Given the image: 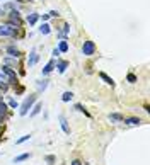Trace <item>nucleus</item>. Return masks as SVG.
I'll list each match as a JSON object with an SVG mask.
<instances>
[{
  "label": "nucleus",
  "mask_w": 150,
  "mask_h": 165,
  "mask_svg": "<svg viewBox=\"0 0 150 165\" xmlns=\"http://www.w3.org/2000/svg\"><path fill=\"white\" fill-rule=\"evenodd\" d=\"M38 60H39V55L36 53V49H33V51H31V55H29V58H27V65H29V66H34L38 63Z\"/></svg>",
  "instance_id": "6"
},
{
  "label": "nucleus",
  "mask_w": 150,
  "mask_h": 165,
  "mask_svg": "<svg viewBox=\"0 0 150 165\" xmlns=\"http://www.w3.org/2000/svg\"><path fill=\"white\" fill-rule=\"evenodd\" d=\"M19 34V31L15 29L14 26H9V24H5V26H0V36H5V37H15Z\"/></svg>",
  "instance_id": "2"
},
{
  "label": "nucleus",
  "mask_w": 150,
  "mask_h": 165,
  "mask_svg": "<svg viewBox=\"0 0 150 165\" xmlns=\"http://www.w3.org/2000/svg\"><path fill=\"white\" fill-rule=\"evenodd\" d=\"M123 121L126 123V124H132V126H136L142 123V119L140 117H123Z\"/></svg>",
  "instance_id": "8"
},
{
  "label": "nucleus",
  "mask_w": 150,
  "mask_h": 165,
  "mask_svg": "<svg viewBox=\"0 0 150 165\" xmlns=\"http://www.w3.org/2000/svg\"><path fill=\"white\" fill-rule=\"evenodd\" d=\"M109 119H111V121H114V123H120V121H123V116L118 114V112H113V114H109Z\"/></svg>",
  "instance_id": "19"
},
{
  "label": "nucleus",
  "mask_w": 150,
  "mask_h": 165,
  "mask_svg": "<svg viewBox=\"0 0 150 165\" xmlns=\"http://www.w3.org/2000/svg\"><path fill=\"white\" fill-rule=\"evenodd\" d=\"M2 73L7 75V82L9 84H17V77H15V72L10 66H2Z\"/></svg>",
  "instance_id": "4"
},
{
  "label": "nucleus",
  "mask_w": 150,
  "mask_h": 165,
  "mask_svg": "<svg viewBox=\"0 0 150 165\" xmlns=\"http://www.w3.org/2000/svg\"><path fill=\"white\" fill-rule=\"evenodd\" d=\"M7 53H9V56H12V58H19V56H21V51H19L15 46H9Z\"/></svg>",
  "instance_id": "10"
},
{
  "label": "nucleus",
  "mask_w": 150,
  "mask_h": 165,
  "mask_svg": "<svg viewBox=\"0 0 150 165\" xmlns=\"http://www.w3.org/2000/svg\"><path fill=\"white\" fill-rule=\"evenodd\" d=\"M58 119H60V126H62L63 133H65V135H70V126H68V121H67V117H65V116H60Z\"/></svg>",
  "instance_id": "5"
},
{
  "label": "nucleus",
  "mask_w": 150,
  "mask_h": 165,
  "mask_svg": "<svg viewBox=\"0 0 150 165\" xmlns=\"http://www.w3.org/2000/svg\"><path fill=\"white\" fill-rule=\"evenodd\" d=\"M0 92H2V90H0Z\"/></svg>",
  "instance_id": "33"
},
{
  "label": "nucleus",
  "mask_w": 150,
  "mask_h": 165,
  "mask_svg": "<svg viewBox=\"0 0 150 165\" xmlns=\"http://www.w3.org/2000/svg\"><path fill=\"white\" fill-rule=\"evenodd\" d=\"M41 109H43V104H41V102H36V104H34V107H33V111H31V114H29V116H31V117L38 116V114L41 112Z\"/></svg>",
  "instance_id": "11"
},
{
  "label": "nucleus",
  "mask_w": 150,
  "mask_h": 165,
  "mask_svg": "<svg viewBox=\"0 0 150 165\" xmlns=\"http://www.w3.org/2000/svg\"><path fill=\"white\" fill-rule=\"evenodd\" d=\"M94 53H95L94 41H84V44H82V55L84 56H92Z\"/></svg>",
  "instance_id": "3"
},
{
  "label": "nucleus",
  "mask_w": 150,
  "mask_h": 165,
  "mask_svg": "<svg viewBox=\"0 0 150 165\" xmlns=\"http://www.w3.org/2000/svg\"><path fill=\"white\" fill-rule=\"evenodd\" d=\"M68 33H70V26H68V24H65V26H63V37H65Z\"/></svg>",
  "instance_id": "26"
},
{
  "label": "nucleus",
  "mask_w": 150,
  "mask_h": 165,
  "mask_svg": "<svg viewBox=\"0 0 150 165\" xmlns=\"http://www.w3.org/2000/svg\"><path fill=\"white\" fill-rule=\"evenodd\" d=\"M48 15H50V17H58V10H51V12H50V14H48Z\"/></svg>",
  "instance_id": "27"
},
{
  "label": "nucleus",
  "mask_w": 150,
  "mask_h": 165,
  "mask_svg": "<svg viewBox=\"0 0 150 165\" xmlns=\"http://www.w3.org/2000/svg\"><path fill=\"white\" fill-rule=\"evenodd\" d=\"M0 112L4 114V116H5V112H7V106H5V104L2 102V100H0Z\"/></svg>",
  "instance_id": "25"
},
{
  "label": "nucleus",
  "mask_w": 150,
  "mask_h": 165,
  "mask_svg": "<svg viewBox=\"0 0 150 165\" xmlns=\"http://www.w3.org/2000/svg\"><path fill=\"white\" fill-rule=\"evenodd\" d=\"M70 165H82V162H80V160H73Z\"/></svg>",
  "instance_id": "29"
},
{
  "label": "nucleus",
  "mask_w": 150,
  "mask_h": 165,
  "mask_svg": "<svg viewBox=\"0 0 150 165\" xmlns=\"http://www.w3.org/2000/svg\"><path fill=\"white\" fill-rule=\"evenodd\" d=\"M99 77L103 78V80L106 82L107 85H111V87H114V80H113V78H111V77H107V75L104 73V72H101V73H99Z\"/></svg>",
  "instance_id": "15"
},
{
  "label": "nucleus",
  "mask_w": 150,
  "mask_h": 165,
  "mask_svg": "<svg viewBox=\"0 0 150 165\" xmlns=\"http://www.w3.org/2000/svg\"><path fill=\"white\" fill-rule=\"evenodd\" d=\"M9 106H10L12 109H17L19 104H17V100H15V99H9Z\"/></svg>",
  "instance_id": "23"
},
{
  "label": "nucleus",
  "mask_w": 150,
  "mask_h": 165,
  "mask_svg": "<svg viewBox=\"0 0 150 165\" xmlns=\"http://www.w3.org/2000/svg\"><path fill=\"white\" fill-rule=\"evenodd\" d=\"M72 99H73V94H72L70 90L63 92V96H62V100H63V102H70Z\"/></svg>",
  "instance_id": "17"
},
{
  "label": "nucleus",
  "mask_w": 150,
  "mask_h": 165,
  "mask_svg": "<svg viewBox=\"0 0 150 165\" xmlns=\"http://www.w3.org/2000/svg\"><path fill=\"white\" fill-rule=\"evenodd\" d=\"M51 55H53V56H60V49H58V48H55V49L51 51Z\"/></svg>",
  "instance_id": "28"
},
{
  "label": "nucleus",
  "mask_w": 150,
  "mask_h": 165,
  "mask_svg": "<svg viewBox=\"0 0 150 165\" xmlns=\"http://www.w3.org/2000/svg\"><path fill=\"white\" fill-rule=\"evenodd\" d=\"M46 87H48V80H38L36 82L38 92H44V90H46Z\"/></svg>",
  "instance_id": "12"
},
{
  "label": "nucleus",
  "mask_w": 150,
  "mask_h": 165,
  "mask_svg": "<svg viewBox=\"0 0 150 165\" xmlns=\"http://www.w3.org/2000/svg\"><path fill=\"white\" fill-rule=\"evenodd\" d=\"M29 158H31V153H22V155L14 158V163H21V162H26V160H29Z\"/></svg>",
  "instance_id": "14"
},
{
  "label": "nucleus",
  "mask_w": 150,
  "mask_h": 165,
  "mask_svg": "<svg viewBox=\"0 0 150 165\" xmlns=\"http://www.w3.org/2000/svg\"><path fill=\"white\" fill-rule=\"evenodd\" d=\"M56 68H58V72H60V73H65V72H67V68H68V61H63V60H62V61H56Z\"/></svg>",
  "instance_id": "9"
},
{
  "label": "nucleus",
  "mask_w": 150,
  "mask_h": 165,
  "mask_svg": "<svg viewBox=\"0 0 150 165\" xmlns=\"http://www.w3.org/2000/svg\"><path fill=\"white\" fill-rule=\"evenodd\" d=\"M39 33H41V34H44V36H48V34L51 33V27H50V24H46V22H44L43 26L39 27Z\"/></svg>",
  "instance_id": "16"
},
{
  "label": "nucleus",
  "mask_w": 150,
  "mask_h": 165,
  "mask_svg": "<svg viewBox=\"0 0 150 165\" xmlns=\"http://www.w3.org/2000/svg\"><path fill=\"white\" fill-rule=\"evenodd\" d=\"M44 162H46L48 165H55L56 158H55V155H46V157H44Z\"/></svg>",
  "instance_id": "20"
},
{
  "label": "nucleus",
  "mask_w": 150,
  "mask_h": 165,
  "mask_svg": "<svg viewBox=\"0 0 150 165\" xmlns=\"http://www.w3.org/2000/svg\"><path fill=\"white\" fill-rule=\"evenodd\" d=\"M4 12H5V10H4V7L0 5V15H4Z\"/></svg>",
  "instance_id": "30"
},
{
  "label": "nucleus",
  "mask_w": 150,
  "mask_h": 165,
  "mask_svg": "<svg viewBox=\"0 0 150 165\" xmlns=\"http://www.w3.org/2000/svg\"><path fill=\"white\" fill-rule=\"evenodd\" d=\"M75 109H77V111H80V112H84L85 116H91V114H89L87 111L84 109V106H82V104H75Z\"/></svg>",
  "instance_id": "22"
},
{
  "label": "nucleus",
  "mask_w": 150,
  "mask_h": 165,
  "mask_svg": "<svg viewBox=\"0 0 150 165\" xmlns=\"http://www.w3.org/2000/svg\"><path fill=\"white\" fill-rule=\"evenodd\" d=\"M58 49H60V53H67L68 51V43H67V41H60Z\"/></svg>",
  "instance_id": "18"
},
{
  "label": "nucleus",
  "mask_w": 150,
  "mask_h": 165,
  "mask_svg": "<svg viewBox=\"0 0 150 165\" xmlns=\"http://www.w3.org/2000/svg\"><path fill=\"white\" fill-rule=\"evenodd\" d=\"M27 139H31V135H24L19 139H15V145H21V143H24V141H27Z\"/></svg>",
  "instance_id": "21"
},
{
  "label": "nucleus",
  "mask_w": 150,
  "mask_h": 165,
  "mask_svg": "<svg viewBox=\"0 0 150 165\" xmlns=\"http://www.w3.org/2000/svg\"><path fill=\"white\" fill-rule=\"evenodd\" d=\"M55 65H56V61H55V60H51V61H48V63H46V66L43 68V75H50V73H51L53 70H55Z\"/></svg>",
  "instance_id": "7"
},
{
  "label": "nucleus",
  "mask_w": 150,
  "mask_h": 165,
  "mask_svg": "<svg viewBox=\"0 0 150 165\" xmlns=\"http://www.w3.org/2000/svg\"><path fill=\"white\" fill-rule=\"evenodd\" d=\"M126 80H128L130 84H135V82H136V77H135L133 73H128V77H126Z\"/></svg>",
  "instance_id": "24"
},
{
  "label": "nucleus",
  "mask_w": 150,
  "mask_h": 165,
  "mask_svg": "<svg viewBox=\"0 0 150 165\" xmlns=\"http://www.w3.org/2000/svg\"><path fill=\"white\" fill-rule=\"evenodd\" d=\"M17 2H26V0H17Z\"/></svg>",
  "instance_id": "32"
},
{
  "label": "nucleus",
  "mask_w": 150,
  "mask_h": 165,
  "mask_svg": "<svg viewBox=\"0 0 150 165\" xmlns=\"http://www.w3.org/2000/svg\"><path fill=\"white\" fill-rule=\"evenodd\" d=\"M38 19H39V14H36V12H33V14L27 15V22H29V26H34L38 22Z\"/></svg>",
  "instance_id": "13"
},
{
  "label": "nucleus",
  "mask_w": 150,
  "mask_h": 165,
  "mask_svg": "<svg viewBox=\"0 0 150 165\" xmlns=\"http://www.w3.org/2000/svg\"><path fill=\"white\" fill-rule=\"evenodd\" d=\"M36 99H38L36 94H31V96H27L26 99H24V102H22L21 106H19V114H21V116H26V114L29 112V109L34 106Z\"/></svg>",
  "instance_id": "1"
},
{
  "label": "nucleus",
  "mask_w": 150,
  "mask_h": 165,
  "mask_svg": "<svg viewBox=\"0 0 150 165\" xmlns=\"http://www.w3.org/2000/svg\"><path fill=\"white\" fill-rule=\"evenodd\" d=\"M0 80H4V82H5V78H4V73H2V72H0Z\"/></svg>",
  "instance_id": "31"
}]
</instances>
